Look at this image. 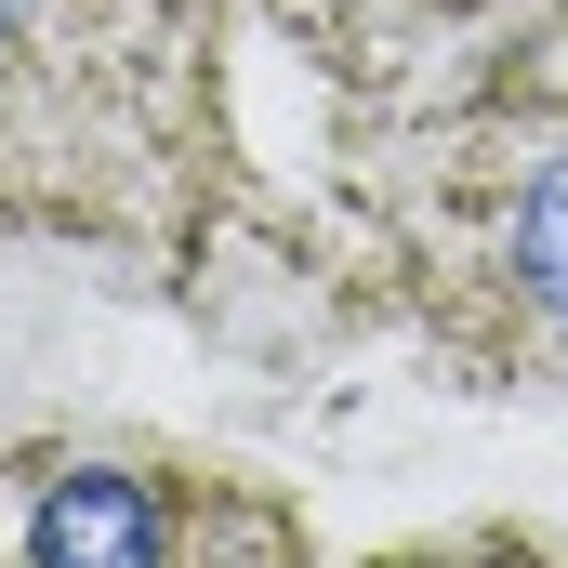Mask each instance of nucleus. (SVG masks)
Masks as SVG:
<instances>
[{"label":"nucleus","instance_id":"f257e3e1","mask_svg":"<svg viewBox=\"0 0 568 568\" xmlns=\"http://www.w3.org/2000/svg\"><path fill=\"white\" fill-rule=\"evenodd\" d=\"M27 568H159V503L133 476L80 463L40 489V529H27Z\"/></svg>","mask_w":568,"mask_h":568},{"label":"nucleus","instance_id":"7ed1b4c3","mask_svg":"<svg viewBox=\"0 0 568 568\" xmlns=\"http://www.w3.org/2000/svg\"><path fill=\"white\" fill-rule=\"evenodd\" d=\"M13 13H27V0H0V27H13Z\"/></svg>","mask_w":568,"mask_h":568},{"label":"nucleus","instance_id":"f03ea898","mask_svg":"<svg viewBox=\"0 0 568 568\" xmlns=\"http://www.w3.org/2000/svg\"><path fill=\"white\" fill-rule=\"evenodd\" d=\"M516 278L542 291V304H568V159L516 199Z\"/></svg>","mask_w":568,"mask_h":568}]
</instances>
